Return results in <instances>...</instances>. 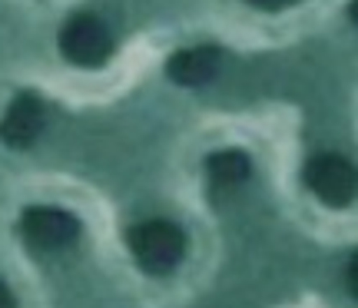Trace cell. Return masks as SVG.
<instances>
[{
    "instance_id": "6da1fadb",
    "label": "cell",
    "mask_w": 358,
    "mask_h": 308,
    "mask_svg": "<svg viewBox=\"0 0 358 308\" xmlns=\"http://www.w3.org/2000/svg\"><path fill=\"white\" fill-rule=\"evenodd\" d=\"M127 242L136 265L150 275H166L186 256V235L176 222H166V219H146L140 226H133Z\"/></svg>"
},
{
    "instance_id": "7a4b0ae2",
    "label": "cell",
    "mask_w": 358,
    "mask_h": 308,
    "mask_svg": "<svg viewBox=\"0 0 358 308\" xmlns=\"http://www.w3.org/2000/svg\"><path fill=\"white\" fill-rule=\"evenodd\" d=\"M60 53L77 66H103L113 53V37L100 17L77 13L60 30Z\"/></svg>"
},
{
    "instance_id": "3957f363",
    "label": "cell",
    "mask_w": 358,
    "mask_h": 308,
    "mask_svg": "<svg viewBox=\"0 0 358 308\" xmlns=\"http://www.w3.org/2000/svg\"><path fill=\"white\" fill-rule=\"evenodd\" d=\"M306 182L308 189L319 196L325 205H342L355 203V193H358V173H355V163L345 159L338 153H322L315 159H308L306 166Z\"/></svg>"
},
{
    "instance_id": "277c9868",
    "label": "cell",
    "mask_w": 358,
    "mask_h": 308,
    "mask_svg": "<svg viewBox=\"0 0 358 308\" xmlns=\"http://www.w3.org/2000/svg\"><path fill=\"white\" fill-rule=\"evenodd\" d=\"M20 232L24 239L40 252H57L77 242L80 222L70 216L66 209H53V205H34L20 216Z\"/></svg>"
},
{
    "instance_id": "5b68a950",
    "label": "cell",
    "mask_w": 358,
    "mask_h": 308,
    "mask_svg": "<svg viewBox=\"0 0 358 308\" xmlns=\"http://www.w3.org/2000/svg\"><path fill=\"white\" fill-rule=\"evenodd\" d=\"M43 126H47V110H43L40 96L20 93L7 106V113L0 116V142L10 146V149H27V146L37 142Z\"/></svg>"
},
{
    "instance_id": "8992f818",
    "label": "cell",
    "mask_w": 358,
    "mask_h": 308,
    "mask_svg": "<svg viewBox=\"0 0 358 308\" xmlns=\"http://www.w3.org/2000/svg\"><path fill=\"white\" fill-rule=\"evenodd\" d=\"M219 47H186L169 57L166 77L179 87H206L219 73Z\"/></svg>"
},
{
    "instance_id": "52a82bcc",
    "label": "cell",
    "mask_w": 358,
    "mask_h": 308,
    "mask_svg": "<svg viewBox=\"0 0 358 308\" xmlns=\"http://www.w3.org/2000/svg\"><path fill=\"white\" fill-rule=\"evenodd\" d=\"M249 173H252V163H249V156L243 149H222V153H213L206 159V176L219 193L239 189L249 179Z\"/></svg>"
},
{
    "instance_id": "ba28073f",
    "label": "cell",
    "mask_w": 358,
    "mask_h": 308,
    "mask_svg": "<svg viewBox=\"0 0 358 308\" xmlns=\"http://www.w3.org/2000/svg\"><path fill=\"white\" fill-rule=\"evenodd\" d=\"M345 282H348V292H352V298H358V256H352V258H348Z\"/></svg>"
},
{
    "instance_id": "9c48e42d",
    "label": "cell",
    "mask_w": 358,
    "mask_h": 308,
    "mask_svg": "<svg viewBox=\"0 0 358 308\" xmlns=\"http://www.w3.org/2000/svg\"><path fill=\"white\" fill-rule=\"evenodd\" d=\"M249 3H256V7H262V10H279V7H285L289 0H249Z\"/></svg>"
},
{
    "instance_id": "30bf717a",
    "label": "cell",
    "mask_w": 358,
    "mask_h": 308,
    "mask_svg": "<svg viewBox=\"0 0 358 308\" xmlns=\"http://www.w3.org/2000/svg\"><path fill=\"white\" fill-rule=\"evenodd\" d=\"M0 308H17V302H13V295H10V288L0 282Z\"/></svg>"
}]
</instances>
